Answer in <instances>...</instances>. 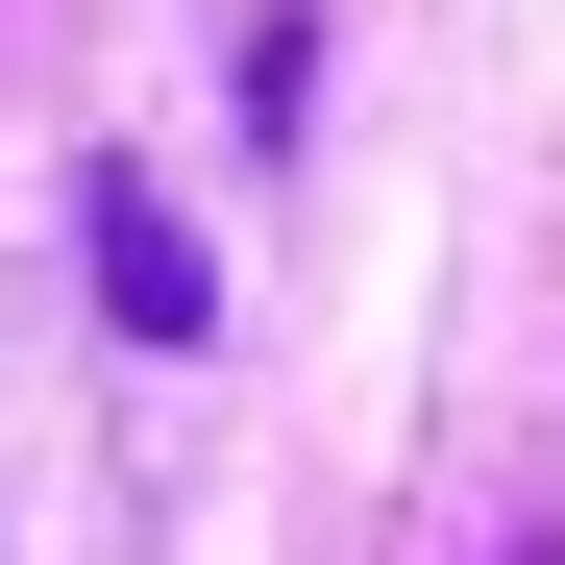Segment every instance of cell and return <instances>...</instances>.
<instances>
[{
  "mask_svg": "<svg viewBox=\"0 0 565 565\" xmlns=\"http://www.w3.org/2000/svg\"><path fill=\"white\" fill-rule=\"evenodd\" d=\"M99 296H124V344H198V222L148 172H99Z\"/></svg>",
  "mask_w": 565,
  "mask_h": 565,
  "instance_id": "cell-1",
  "label": "cell"
}]
</instances>
